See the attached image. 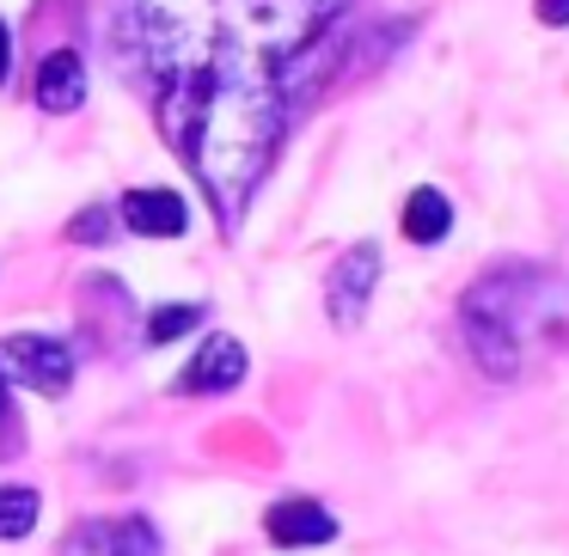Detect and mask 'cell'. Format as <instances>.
<instances>
[{
  "instance_id": "obj_16",
  "label": "cell",
  "mask_w": 569,
  "mask_h": 556,
  "mask_svg": "<svg viewBox=\"0 0 569 556\" xmlns=\"http://www.w3.org/2000/svg\"><path fill=\"white\" fill-rule=\"evenodd\" d=\"M7 428H19V416H13V397H7V380H0V434Z\"/></svg>"
},
{
  "instance_id": "obj_5",
  "label": "cell",
  "mask_w": 569,
  "mask_h": 556,
  "mask_svg": "<svg viewBox=\"0 0 569 556\" xmlns=\"http://www.w3.org/2000/svg\"><path fill=\"white\" fill-rule=\"evenodd\" d=\"M62 556H160V526L148 514L80 519L62 538Z\"/></svg>"
},
{
  "instance_id": "obj_2",
  "label": "cell",
  "mask_w": 569,
  "mask_h": 556,
  "mask_svg": "<svg viewBox=\"0 0 569 556\" xmlns=\"http://www.w3.org/2000/svg\"><path fill=\"white\" fill-rule=\"evenodd\" d=\"M569 336V282L539 263H496L459 294V343L483 380H520Z\"/></svg>"
},
{
  "instance_id": "obj_14",
  "label": "cell",
  "mask_w": 569,
  "mask_h": 556,
  "mask_svg": "<svg viewBox=\"0 0 569 556\" xmlns=\"http://www.w3.org/2000/svg\"><path fill=\"white\" fill-rule=\"evenodd\" d=\"M532 13H539V26L563 31V26H569V0H539V7H532Z\"/></svg>"
},
{
  "instance_id": "obj_15",
  "label": "cell",
  "mask_w": 569,
  "mask_h": 556,
  "mask_svg": "<svg viewBox=\"0 0 569 556\" xmlns=\"http://www.w3.org/2000/svg\"><path fill=\"white\" fill-rule=\"evenodd\" d=\"M7 80H13V26L0 19V87H7Z\"/></svg>"
},
{
  "instance_id": "obj_9",
  "label": "cell",
  "mask_w": 569,
  "mask_h": 556,
  "mask_svg": "<svg viewBox=\"0 0 569 556\" xmlns=\"http://www.w3.org/2000/svg\"><path fill=\"white\" fill-rule=\"evenodd\" d=\"M38 111H50V117H68V111H80L87 104V62H80L74 50H50L38 62Z\"/></svg>"
},
{
  "instance_id": "obj_11",
  "label": "cell",
  "mask_w": 569,
  "mask_h": 556,
  "mask_svg": "<svg viewBox=\"0 0 569 556\" xmlns=\"http://www.w3.org/2000/svg\"><path fill=\"white\" fill-rule=\"evenodd\" d=\"M38 489H19V483H0V538H26L38 526Z\"/></svg>"
},
{
  "instance_id": "obj_12",
  "label": "cell",
  "mask_w": 569,
  "mask_h": 556,
  "mask_svg": "<svg viewBox=\"0 0 569 556\" xmlns=\"http://www.w3.org/2000/svg\"><path fill=\"white\" fill-rule=\"evenodd\" d=\"M197 319H202V306H160V312L141 319V336H148V343H172V336L197 331Z\"/></svg>"
},
{
  "instance_id": "obj_10",
  "label": "cell",
  "mask_w": 569,
  "mask_h": 556,
  "mask_svg": "<svg viewBox=\"0 0 569 556\" xmlns=\"http://www.w3.org/2000/svg\"><path fill=\"white\" fill-rule=\"evenodd\" d=\"M447 226H453V202L441 196V190H410V202H405V239L410 245H441L447 239Z\"/></svg>"
},
{
  "instance_id": "obj_13",
  "label": "cell",
  "mask_w": 569,
  "mask_h": 556,
  "mask_svg": "<svg viewBox=\"0 0 569 556\" xmlns=\"http://www.w3.org/2000/svg\"><path fill=\"white\" fill-rule=\"evenodd\" d=\"M68 239H74V245H104V239H117V233H111V209H104V202L80 209L74 221H68Z\"/></svg>"
},
{
  "instance_id": "obj_8",
  "label": "cell",
  "mask_w": 569,
  "mask_h": 556,
  "mask_svg": "<svg viewBox=\"0 0 569 556\" xmlns=\"http://www.w3.org/2000/svg\"><path fill=\"white\" fill-rule=\"evenodd\" d=\"M117 214H123V226L141 239H178L190 226V209H184L178 190H129V196L117 202Z\"/></svg>"
},
{
  "instance_id": "obj_6",
  "label": "cell",
  "mask_w": 569,
  "mask_h": 556,
  "mask_svg": "<svg viewBox=\"0 0 569 556\" xmlns=\"http://www.w3.org/2000/svg\"><path fill=\"white\" fill-rule=\"evenodd\" d=\"M246 367H251L246 343H239L233 331H209L202 348L190 355V367L178 373V392L184 397H221V392H233V385L246 380Z\"/></svg>"
},
{
  "instance_id": "obj_3",
  "label": "cell",
  "mask_w": 569,
  "mask_h": 556,
  "mask_svg": "<svg viewBox=\"0 0 569 556\" xmlns=\"http://www.w3.org/2000/svg\"><path fill=\"white\" fill-rule=\"evenodd\" d=\"M0 367H7V380L31 385V392L62 397L74 385V348L50 331H13L0 343Z\"/></svg>"
},
{
  "instance_id": "obj_1",
  "label": "cell",
  "mask_w": 569,
  "mask_h": 556,
  "mask_svg": "<svg viewBox=\"0 0 569 556\" xmlns=\"http://www.w3.org/2000/svg\"><path fill=\"white\" fill-rule=\"evenodd\" d=\"M356 0H117L111 50L202 202L239 233Z\"/></svg>"
},
{
  "instance_id": "obj_7",
  "label": "cell",
  "mask_w": 569,
  "mask_h": 556,
  "mask_svg": "<svg viewBox=\"0 0 569 556\" xmlns=\"http://www.w3.org/2000/svg\"><path fill=\"white\" fill-rule=\"evenodd\" d=\"M263 532H270V544H282V550H312V544H331L337 532V514L319 502H307V495H288V502H276L270 514H263Z\"/></svg>"
},
{
  "instance_id": "obj_4",
  "label": "cell",
  "mask_w": 569,
  "mask_h": 556,
  "mask_svg": "<svg viewBox=\"0 0 569 556\" xmlns=\"http://www.w3.org/2000/svg\"><path fill=\"white\" fill-rule=\"evenodd\" d=\"M373 287H380V245L361 239V245H349L343 257L331 263V282H325V319H331L337 331H361V319H368V306H373Z\"/></svg>"
}]
</instances>
